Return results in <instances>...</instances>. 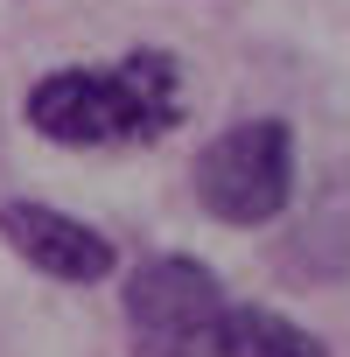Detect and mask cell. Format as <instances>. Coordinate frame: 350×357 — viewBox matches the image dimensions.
Wrapping results in <instances>:
<instances>
[{
	"label": "cell",
	"instance_id": "2",
	"mask_svg": "<svg viewBox=\"0 0 350 357\" xmlns=\"http://www.w3.org/2000/svg\"><path fill=\"white\" fill-rule=\"evenodd\" d=\"M225 280L190 259V252H154L126 273L119 315H126V343L133 357H218V329H225Z\"/></svg>",
	"mask_w": 350,
	"mask_h": 357
},
{
	"label": "cell",
	"instance_id": "1",
	"mask_svg": "<svg viewBox=\"0 0 350 357\" xmlns=\"http://www.w3.org/2000/svg\"><path fill=\"white\" fill-rule=\"evenodd\" d=\"M22 119L56 147L161 140L183 119V63L168 50H133L119 63H63L29 84Z\"/></svg>",
	"mask_w": 350,
	"mask_h": 357
},
{
	"label": "cell",
	"instance_id": "5",
	"mask_svg": "<svg viewBox=\"0 0 350 357\" xmlns=\"http://www.w3.org/2000/svg\"><path fill=\"white\" fill-rule=\"evenodd\" d=\"M218 357H329V350H322V336H308L301 322H287L273 308H225Z\"/></svg>",
	"mask_w": 350,
	"mask_h": 357
},
{
	"label": "cell",
	"instance_id": "3",
	"mask_svg": "<svg viewBox=\"0 0 350 357\" xmlns=\"http://www.w3.org/2000/svg\"><path fill=\"white\" fill-rule=\"evenodd\" d=\"M190 183L218 225H231V231L273 225L294 197V126L287 119H231L197 154Z\"/></svg>",
	"mask_w": 350,
	"mask_h": 357
},
{
	"label": "cell",
	"instance_id": "4",
	"mask_svg": "<svg viewBox=\"0 0 350 357\" xmlns=\"http://www.w3.org/2000/svg\"><path fill=\"white\" fill-rule=\"evenodd\" d=\"M0 238H8V252L22 266H36L50 280H70V287H91V280H105L119 266L105 231H91L84 218H63L50 204H29V197L0 204Z\"/></svg>",
	"mask_w": 350,
	"mask_h": 357
}]
</instances>
